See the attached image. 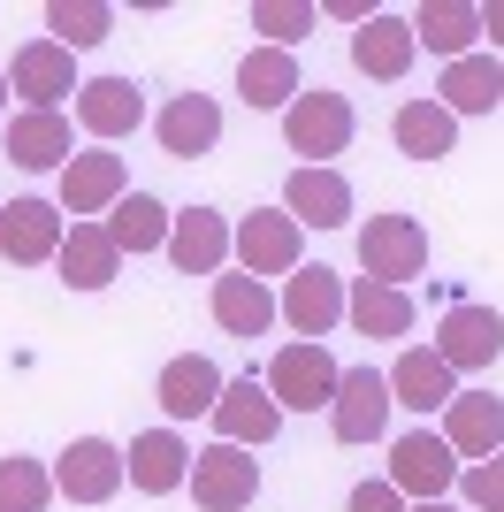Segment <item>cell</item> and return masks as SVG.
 I'll list each match as a JSON object with an SVG mask.
<instances>
[{"mask_svg": "<svg viewBox=\"0 0 504 512\" xmlns=\"http://www.w3.org/2000/svg\"><path fill=\"white\" fill-rule=\"evenodd\" d=\"M260 383H268V398L283 413H329L336 406V383H344V367L329 360V344H283V352H275L268 360V375H260Z\"/></svg>", "mask_w": 504, "mask_h": 512, "instance_id": "1", "label": "cell"}, {"mask_svg": "<svg viewBox=\"0 0 504 512\" xmlns=\"http://www.w3.org/2000/svg\"><path fill=\"white\" fill-rule=\"evenodd\" d=\"M352 100L344 92H329V85H314V92H298L291 107H283V146L291 153H306V169H329L336 153L352 146Z\"/></svg>", "mask_w": 504, "mask_h": 512, "instance_id": "2", "label": "cell"}, {"mask_svg": "<svg viewBox=\"0 0 504 512\" xmlns=\"http://www.w3.org/2000/svg\"><path fill=\"white\" fill-rule=\"evenodd\" d=\"M382 482H390L405 505H436V497L459 490V459H451V444H443L436 428H413V436L390 444V474H382Z\"/></svg>", "mask_w": 504, "mask_h": 512, "instance_id": "3", "label": "cell"}, {"mask_svg": "<svg viewBox=\"0 0 504 512\" xmlns=\"http://www.w3.org/2000/svg\"><path fill=\"white\" fill-rule=\"evenodd\" d=\"M359 268H367V283L405 291V283L428 268V230H420L413 214H375V222H359Z\"/></svg>", "mask_w": 504, "mask_h": 512, "instance_id": "4", "label": "cell"}, {"mask_svg": "<svg viewBox=\"0 0 504 512\" xmlns=\"http://www.w3.org/2000/svg\"><path fill=\"white\" fill-rule=\"evenodd\" d=\"M252 497H260V459L245 444L191 451V505L199 512H245Z\"/></svg>", "mask_w": 504, "mask_h": 512, "instance_id": "5", "label": "cell"}, {"mask_svg": "<svg viewBox=\"0 0 504 512\" xmlns=\"http://www.w3.org/2000/svg\"><path fill=\"white\" fill-rule=\"evenodd\" d=\"M390 375H382L375 360L367 367H344V383H336V406H329V428L336 444H375L382 428H390Z\"/></svg>", "mask_w": 504, "mask_h": 512, "instance_id": "6", "label": "cell"}, {"mask_svg": "<svg viewBox=\"0 0 504 512\" xmlns=\"http://www.w3.org/2000/svg\"><path fill=\"white\" fill-rule=\"evenodd\" d=\"M77 54L54 39H31L16 46V62H8V92H23V107H39V115H62V100L77 92Z\"/></svg>", "mask_w": 504, "mask_h": 512, "instance_id": "7", "label": "cell"}, {"mask_svg": "<svg viewBox=\"0 0 504 512\" xmlns=\"http://www.w3.org/2000/svg\"><path fill=\"white\" fill-rule=\"evenodd\" d=\"M123 482H130L123 451L107 444V436H77V444L54 459V497H69V505H107Z\"/></svg>", "mask_w": 504, "mask_h": 512, "instance_id": "8", "label": "cell"}, {"mask_svg": "<svg viewBox=\"0 0 504 512\" xmlns=\"http://www.w3.org/2000/svg\"><path fill=\"white\" fill-rule=\"evenodd\" d=\"M214 444H275V428H283V406L268 398V383H252V375H237V383H222V398H214Z\"/></svg>", "mask_w": 504, "mask_h": 512, "instance_id": "9", "label": "cell"}, {"mask_svg": "<svg viewBox=\"0 0 504 512\" xmlns=\"http://www.w3.org/2000/svg\"><path fill=\"white\" fill-rule=\"evenodd\" d=\"M504 352V314L497 306H451V314L436 321V360L451 367V375H466V367H497Z\"/></svg>", "mask_w": 504, "mask_h": 512, "instance_id": "10", "label": "cell"}, {"mask_svg": "<svg viewBox=\"0 0 504 512\" xmlns=\"http://www.w3.org/2000/svg\"><path fill=\"white\" fill-rule=\"evenodd\" d=\"M62 207L54 199H8L0 207V260H16V268H46V260L62 253Z\"/></svg>", "mask_w": 504, "mask_h": 512, "instance_id": "11", "label": "cell"}, {"mask_svg": "<svg viewBox=\"0 0 504 512\" xmlns=\"http://www.w3.org/2000/svg\"><path fill=\"white\" fill-rule=\"evenodd\" d=\"M298 245H306V230H298L283 207H252L245 222H237V260H245V276H298Z\"/></svg>", "mask_w": 504, "mask_h": 512, "instance_id": "12", "label": "cell"}, {"mask_svg": "<svg viewBox=\"0 0 504 512\" xmlns=\"http://www.w3.org/2000/svg\"><path fill=\"white\" fill-rule=\"evenodd\" d=\"M443 444H451V459L459 467H474V459H489V451H504V398L497 390H459L451 406H443Z\"/></svg>", "mask_w": 504, "mask_h": 512, "instance_id": "13", "label": "cell"}, {"mask_svg": "<svg viewBox=\"0 0 504 512\" xmlns=\"http://www.w3.org/2000/svg\"><path fill=\"white\" fill-rule=\"evenodd\" d=\"M275 306H283V321H291V329H298L306 344H321V337L336 329V321H344V276L314 260V268L283 276V299H275Z\"/></svg>", "mask_w": 504, "mask_h": 512, "instance_id": "14", "label": "cell"}, {"mask_svg": "<svg viewBox=\"0 0 504 512\" xmlns=\"http://www.w3.org/2000/svg\"><path fill=\"white\" fill-rule=\"evenodd\" d=\"M230 253H237V230L214 207H184L176 222H168V260H176L184 276H222Z\"/></svg>", "mask_w": 504, "mask_h": 512, "instance_id": "15", "label": "cell"}, {"mask_svg": "<svg viewBox=\"0 0 504 512\" xmlns=\"http://www.w3.org/2000/svg\"><path fill=\"white\" fill-rule=\"evenodd\" d=\"M138 123H146V92L130 85V77H84L77 85V130H92L100 146L130 138Z\"/></svg>", "mask_w": 504, "mask_h": 512, "instance_id": "16", "label": "cell"}, {"mask_svg": "<svg viewBox=\"0 0 504 512\" xmlns=\"http://www.w3.org/2000/svg\"><path fill=\"white\" fill-rule=\"evenodd\" d=\"M153 138H161L168 161H199V153L222 146V107L207 92H176V100L153 115Z\"/></svg>", "mask_w": 504, "mask_h": 512, "instance_id": "17", "label": "cell"}, {"mask_svg": "<svg viewBox=\"0 0 504 512\" xmlns=\"http://www.w3.org/2000/svg\"><path fill=\"white\" fill-rule=\"evenodd\" d=\"M413 16H390V8H375V16L352 31V69L359 77H382V85H398L405 69H413Z\"/></svg>", "mask_w": 504, "mask_h": 512, "instance_id": "18", "label": "cell"}, {"mask_svg": "<svg viewBox=\"0 0 504 512\" xmlns=\"http://www.w3.org/2000/svg\"><path fill=\"white\" fill-rule=\"evenodd\" d=\"M123 474H130V490H146V497L184 490L191 482V444L176 436V428H146V436H130Z\"/></svg>", "mask_w": 504, "mask_h": 512, "instance_id": "19", "label": "cell"}, {"mask_svg": "<svg viewBox=\"0 0 504 512\" xmlns=\"http://www.w3.org/2000/svg\"><path fill=\"white\" fill-rule=\"evenodd\" d=\"M283 214H291L298 230H306V222H314V230H344V222H352V184L336 169H306V161H298L291 184H283Z\"/></svg>", "mask_w": 504, "mask_h": 512, "instance_id": "20", "label": "cell"}, {"mask_svg": "<svg viewBox=\"0 0 504 512\" xmlns=\"http://www.w3.org/2000/svg\"><path fill=\"white\" fill-rule=\"evenodd\" d=\"M222 367L207 360V352H176V360L161 367V383H153V398H161L168 421H191V413H214V398H222Z\"/></svg>", "mask_w": 504, "mask_h": 512, "instance_id": "21", "label": "cell"}, {"mask_svg": "<svg viewBox=\"0 0 504 512\" xmlns=\"http://www.w3.org/2000/svg\"><path fill=\"white\" fill-rule=\"evenodd\" d=\"M54 268H62L69 291H107V283L123 276V253H115L107 222H69V237H62V253H54Z\"/></svg>", "mask_w": 504, "mask_h": 512, "instance_id": "22", "label": "cell"}, {"mask_svg": "<svg viewBox=\"0 0 504 512\" xmlns=\"http://www.w3.org/2000/svg\"><path fill=\"white\" fill-rule=\"evenodd\" d=\"M413 46H428L436 62L482 54V8H466V0H428V8H413Z\"/></svg>", "mask_w": 504, "mask_h": 512, "instance_id": "23", "label": "cell"}, {"mask_svg": "<svg viewBox=\"0 0 504 512\" xmlns=\"http://www.w3.org/2000/svg\"><path fill=\"white\" fill-rule=\"evenodd\" d=\"M123 192H130L123 153H77L62 169V214H115Z\"/></svg>", "mask_w": 504, "mask_h": 512, "instance_id": "24", "label": "cell"}, {"mask_svg": "<svg viewBox=\"0 0 504 512\" xmlns=\"http://www.w3.org/2000/svg\"><path fill=\"white\" fill-rule=\"evenodd\" d=\"M390 398H398L405 413H443L459 398V375L436 360V344H413V352H398V367H390Z\"/></svg>", "mask_w": 504, "mask_h": 512, "instance_id": "25", "label": "cell"}, {"mask_svg": "<svg viewBox=\"0 0 504 512\" xmlns=\"http://www.w3.org/2000/svg\"><path fill=\"white\" fill-rule=\"evenodd\" d=\"M8 161L31 169V176L69 169V161H77V146H69V115H39V107H23L16 123H8Z\"/></svg>", "mask_w": 504, "mask_h": 512, "instance_id": "26", "label": "cell"}, {"mask_svg": "<svg viewBox=\"0 0 504 512\" xmlns=\"http://www.w3.org/2000/svg\"><path fill=\"white\" fill-rule=\"evenodd\" d=\"M306 92V77H298V54H283V46H252L245 62H237V100L245 107H283Z\"/></svg>", "mask_w": 504, "mask_h": 512, "instance_id": "27", "label": "cell"}, {"mask_svg": "<svg viewBox=\"0 0 504 512\" xmlns=\"http://www.w3.org/2000/svg\"><path fill=\"white\" fill-rule=\"evenodd\" d=\"M214 321H222V329H230V337H268L275 329V314H283V306H275V291L260 276H245V268H237V276H214Z\"/></svg>", "mask_w": 504, "mask_h": 512, "instance_id": "28", "label": "cell"}, {"mask_svg": "<svg viewBox=\"0 0 504 512\" xmlns=\"http://www.w3.org/2000/svg\"><path fill=\"white\" fill-rule=\"evenodd\" d=\"M390 138H398L405 161H443V153H459V115L443 100H405L398 123H390Z\"/></svg>", "mask_w": 504, "mask_h": 512, "instance_id": "29", "label": "cell"}, {"mask_svg": "<svg viewBox=\"0 0 504 512\" xmlns=\"http://www.w3.org/2000/svg\"><path fill=\"white\" fill-rule=\"evenodd\" d=\"M436 100L451 107V115H489V107L504 100V69H497V54H466V62H443Z\"/></svg>", "mask_w": 504, "mask_h": 512, "instance_id": "30", "label": "cell"}, {"mask_svg": "<svg viewBox=\"0 0 504 512\" xmlns=\"http://www.w3.org/2000/svg\"><path fill=\"white\" fill-rule=\"evenodd\" d=\"M344 321H352L359 337H405V329H413V299H405V291H390V283H367L359 276L352 291H344Z\"/></svg>", "mask_w": 504, "mask_h": 512, "instance_id": "31", "label": "cell"}, {"mask_svg": "<svg viewBox=\"0 0 504 512\" xmlns=\"http://www.w3.org/2000/svg\"><path fill=\"white\" fill-rule=\"evenodd\" d=\"M168 222H176V214L153 192H123L115 214H107V237H115V253H168Z\"/></svg>", "mask_w": 504, "mask_h": 512, "instance_id": "32", "label": "cell"}, {"mask_svg": "<svg viewBox=\"0 0 504 512\" xmlns=\"http://www.w3.org/2000/svg\"><path fill=\"white\" fill-rule=\"evenodd\" d=\"M46 31H54V46L84 54V46H100L107 31H115V8H107V0H54V8H46Z\"/></svg>", "mask_w": 504, "mask_h": 512, "instance_id": "33", "label": "cell"}, {"mask_svg": "<svg viewBox=\"0 0 504 512\" xmlns=\"http://www.w3.org/2000/svg\"><path fill=\"white\" fill-rule=\"evenodd\" d=\"M46 505H54V467L8 451L0 459V512H46Z\"/></svg>", "mask_w": 504, "mask_h": 512, "instance_id": "34", "label": "cell"}, {"mask_svg": "<svg viewBox=\"0 0 504 512\" xmlns=\"http://www.w3.org/2000/svg\"><path fill=\"white\" fill-rule=\"evenodd\" d=\"M314 16V0H252V31H268V46H283V54L314 31Z\"/></svg>", "mask_w": 504, "mask_h": 512, "instance_id": "35", "label": "cell"}, {"mask_svg": "<svg viewBox=\"0 0 504 512\" xmlns=\"http://www.w3.org/2000/svg\"><path fill=\"white\" fill-rule=\"evenodd\" d=\"M459 497L474 512L504 505V451H489V459H474V467H459Z\"/></svg>", "mask_w": 504, "mask_h": 512, "instance_id": "36", "label": "cell"}, {"mask_svg": "<svg viewBox=\"0 0 504 512\" xmlns=\"http://www.w3.org/2000/svg\"><path fill=\"white\" fill-rule=\"evenodd\" d=\"M344 512H413V505H405V497L390 490V482H359V490H352V505H344Z\"/></svg>", "mask_w": 504, "mask_h": 512, "instance_id": "37", "label": "cell"}, {"mask_svg": "<svg viewBox=\"0 0 504 512\" xmlns=\"http://www.w3.org/2000/svg\"><path fill=\"white\" fill-rule=\"evenodd\" d=\"M482 39L504 46V0H497V8H482Z\"/></svg>", "mask_w": 504, "mask_h": 512, "instance_id": "38", "label": "cell"}, {"mask_svg": "<svg viewBox=\"0 0 504 512\" xmlns=\"http://www.w3.org/2000/svg\"><path fill=\"white\" fill-rule=\"evenodd\" d=\"M413 512H459V505H451V497H436V505H413Z\"/></svg>", "mask_w": 504, "mask_h": 512, "instance_id": "39", "label": "cell"}, {"mask_svg": "<svg viewBox=\"0 0 504 512\" xmlns=\"http://www.w3.org/2000/svg\"><path fill=\"white\" fill-rule=\"evenodd\" d=\"M0 107H8V69H0Z\"/></svg>", "mask_w": 504, "mask_h": 512, "instance_id": "40", "label": "cell"}, {"mask_svg": "<svg viewBox=\"0 0 504 512\" xmlns=\"http://www.w3.org/2000/svg\"><path fill=\"white\" fill-rule=\"evenodd\" d=\"M489 512H504V505H489Z\"/></svg>", "mask_w": 504, "mask_h": 512, "instance_id": "41", "label": "cell"}]
</instances>
